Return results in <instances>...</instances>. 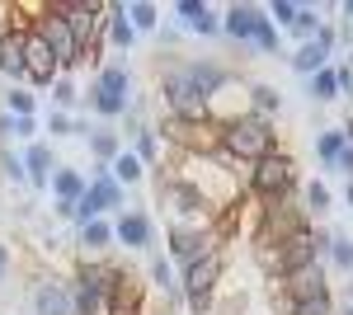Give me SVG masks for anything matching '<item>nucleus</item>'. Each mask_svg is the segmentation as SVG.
I'll use <instances>...</instances> for the list:
<instances>
[{
  "instance_id": "obj_28",
  "label": "nucleus",
  "mask_w": 353,
  "mask_h": 315,
  "mask_svg": "<svg viewBox=\"0 0 353 315\" xmlns=\"http://www.w3.org/2000/svg\"><path fill=\"white\" fill-rule=\"evenodd\" d=\"M109 170H113V179H118V184H141V179H146V165L137 160V151H123Z\"/></svg>"
},
{
  "instance_id": "obj_27",
  "label": "nucleus",
  "mask_w": 353,
  "mask_h": 315,
  "mask_svg": "<svg viewBox=\"0 0 353 315\" xmlns=\"http://www.w3.org/2000/svg\"><path fill=\"white\" fill-rule=\"evenodd\" d=\"M128 19H132L137 33H161V10H156L151 0H132V5H128Z\"/></svg>"
},
{
  "instance_id": "obj_38",
  "label": "nucleus",
  "mask_w": 353,
  "mask_h": 315,
  "mask_svg": "<svg viewBox=\"0 0 353 315\" xmlns=\"http://www.w3.org/2000/svg\"><path fill=\"white\" fill-rule=\"evenodd\" d=\"M288 315H339V311H334V301H330V296H321V301H292Z\"/></svg>"
},
{
  "instance_id": "obj_37",
  "label": "nucleus",
  "mask_w": 353,
  "mask_h": 315,
  "mask_svg": "<svg viewBox=\"0 0 353 315\" xmlns=\"http://www.w3.org/2000/svg\"><path fill=\"white\" fill-rule=\"evenodd\" d=\"M278 43H283V33L264 19V24L254 28V43H250V48H254V52H264V57H273V52H278Z\"/></svg>"
},
{
  "instance_id": "obj_42",
  "label": "nucleus",
  "mask_w": 353,
  "mask_h": 315,
  "mask_svg": "<svg viewBox=\"0 0 353 315\" xmlns=\"http://www.w3.org/2000/svg\"><path fill=\"white\" fill-rule=\"evenodd\" d=\"M316 48L334 57V48H339V33H334V24H321V33H316Z\"/></svg>"
},
{
  "instance_id": "obj_39",
  "label": "nucleus",
  "mask_w": 353,
  "mask_h": 315,
  "mask_svg": "<svg viewBox=\"0 0 353 315\" xmlns=\"http://www.w3.org/2000/svg\"><path fill=\"white\" fill-rule=\"evenodd\" d=\"M43 132H52V136H76V123L57 108V113H48V118H43Z\"/></svg>"
},
{
  "instance_id": "obj_48",
  "label": "nucleus",
  "mask_w": 353,
  "mask_h": 315,
  "mask_svg": "<svg viewBox=\"0 0 353 315\" xmlns=\"http://www.w3.org/2000/svg\"><path fill=\"white\" fill-rule=\"evenodd\" d=\"M10 263H14V259H10V245L0 240V283H5V273H10Z\"/></svg>"
},
{
  "instance_id": "obj_20",
  "label": "nucleus",
  "mask_w": 353,
  "mask_h": 315,
  "mask_svg": "<svg viewBox=\"0 0 353 315\" xmlns=\"http://www.w3.org/2000/svg\"><path fill=\"white\" fill-rule=\"evenodd\" d=\"M24 38L28 33H10L0 43V71L14 80V85H24Z\"/></svg>"
},
{
  "instance_id": "obj_29",
  "label": "nucleus",
  "mask_w": 353,
  "mask_h": 315,
  "mask_svg": "<svg viewBox=\"0 0 353 315\" xmlns=\"http://www.w3.org/2000/svg\"><path fill=\"white\" fill-rule=\"evenodd\" d=\"M90 108H94L99 118H128L132 99H118V94H104V90H90Z\"/></svg>"
},
{
  "instance_id": "obj_13",
  "label": "nucleus",
  "mask_w": 353,
  "mask_h": 315,
  "mask_svg": "<svg viewBox=\"0 0 353 315\" xmlns=\"http://www.w3.org/2000/svg\"><path fill=\"white\" fill-rule=\"evenodd\" d=\"M113 236H118L123 250H151L156 226H151V216H146V212H123V216L113 221Z\"/></svg>"
},
{
  "instance_id": "obj_3",
  "label": "nucleus",
  "mask_w": 353,
  "mask_h": 315,
  "mask_svg": "<svg viewBox=\"0 0 353 315\" xmlns=\"http://www.w3.org/2000/svg\"><path fill=\"white\" fill-rule=\"evenodd\" d=\"M156 132L165 146H174V156H217L221 151V128L212 118H170L165 113Z\"/></svg>"
},
{
  "instance_id": "obj_36",
  "label": "nucleus",
  "mask_w": 353,
  "mask_h": 315,
  "mask_svg": "<svg viewBox=\"0 0 353 315\" xmlns=\"http://www.w3.org/2000/svg\"><path fill=\"white\" fill-rule=\"evenodd\" d=\"M0 174L10 179V184H28V170H24V156H14L10 146L0 151Z\"/></svg>"
},
{
  "instance_id": "obj_19",
  "label": "nucleus",
  "mask_w": 353,
  "mask_h": 315,
  "mask_svg": "<svg viewBox=\"0 0 353 315\" xmlns=\"http://www.w3.org/2000/svg\"><path fill=\"white\" fill-rule=\"evenodd\" d=\"M85 141H90V156L99 160V165H113V160H118L123 151H128L123 132H109V128H94L90 136H85Z\"/></svg>"
},
{
  "instance_id": "obj_22",
  "label": "nucleus",
  "mask_w": 353,
  "mask_h": 315,
  "mask_svg": "<svg viewBox=\"0 0 353 315\" xmlns=\"http://www.w3.org/2000/svg\"><path fill=\"white\" fill-rule=\"evenodd\" d=\"M109 43L118 48V52H128L137 43V28L132 19H128V5H109Z\"/></svg>"
},
{
  "instance_id": "obj_32",
  "label": "nucleus",
  "mask_w": 353,
  "mask_h": 315,
  "mask_svg": "<svg viewBox=\"0 0 353 315\" xmlns=\"http://www.w3.org/2000/svg\"><path fill=\"white\" fill-rule=\"evenodd\" d=\"M311 99H316V104L339 99V76H334V66H325V71H316V76H311Z\"/></svg>"
},
{
  "instance_id": "obj_23",
  "label": "nucleus",
  "mask_w": 353,
  "mask_h": 315,
  "mask_svg": "<svg viewBox=\"0 0 353 315\" xmlns=\"http://www.w3.org/2000/svg\"><path fill=\"white\" fill-rule=\"evenodd\" d=\"M132 151H137V160H141L146 170H156V165H161V156H165L161 132H156V128H141V132L132 136Z\"/></svg>"
},
{
  "instance_id": "obj_12",
  "label": "nucleus",
  "mask_w": 353,
  "mask_h": 315,
  "mask_svg": "<svg viewBox=\"0 0 353 315\" xmlns=\"http://www.w3.org/2000/svg\"><path fill=\"white\" fill-rule=\"evenodd\" d=\"M90 203L104 212V216H109V212H118V216L128 212V207H123V203H128V193H123V184L113 179V170H109V165L90 170Z\"/></svg>"
},
{
  "instance_id": "obj_44",
  "label": "nucleus",
  "mask_w": 353,
  "mask_h": 315,
  "mask_svg": "<svg viewBox=\"0 0 353 315\" xmlns=\"http://www.w3.org/2000/svg\"><path fill=\"white\" fill-rule=\"evenodd\" d=\"M334 170H339V174H349V179H353V146H349V151H344L339 160H334Z\"/></svg>"
},
{
  "instance_id": "obj_35",
  "label": "nucleus",
  "mask_w": 353,
  "mask_h": 315,
  "mask_svg": "<svg viewBox=\"0 0 353 315\" xmlns=\"http://www.w3.org/2000/svg\"><path fill=\"white\" fill-rule=\"evenodd\" d=\"M301 203H306V212H311V216H321V212H330V188L321 184V179H311V184H306V193H301Z\"/></svg>"
},
{
  "instance_id": "obj_11",
  "label": "nucleus",
  "mask_w": 353,
  "mask_h": 315,
  "mask_svg": "<svg viewBox=\"0 0 353 315\" xmlns=\"http://www.w3.org/2000/svg\"><path fill=\"white\" fill-rule=\"evenodd\" d=\"M174 19L189 28V33H198V38H217L221 33V14L208 0H174Z\"/></svg>"
},
{
  "instance_id": "obj_31",
  "label": "nucleus",
  "mask_w": 353,
  "mask_h": 315,
  "mask_svg": "<svg viewBox=\"0 0 353 315\" xmlns=\"http://www.w3.org/2000/svg\"><path fill=\"white\" fill-rule=\"evenodd\" d=\"M5 113H10V118H33V113H38V99L28 94L24 85H10V94H5Z\"/></svg>"
},
{
  "instance_id": "obj_17",
  "label": "nucleus",
  "mask_w": 353,
  "mask_h": 315,
  "mask_svg": "<svg viewBox=\"0 0 353 315\" xmlns=\"http://www.w3.org/2000/svg\"><path fill=\"white\" fill-rule=\"evenodd\" d=\"M113 245H118V236H113V221H109V216L85 221V226H81V250L90 254V259H99L104 250H113Z\"/></svg>"
},
{
  "instance_id": "obj_21",
  "label": "nucleus",
  "mask_w": 353,
  "mask_h": 315,
  "mask_svg": "<svg viewBox=\"0 0 353 315\" xmlns=\"http://www.w3.org/2000/svg\"><path fill=\"white\" fill-rule=\"evenodd\" d=\"M288 66H292V71H297V76H316V71H325L330 66V52H321V48H316V38H311V43H301L297 52L288 57Z\"/></svg>"
},
{
  "instance_id": "obj_16",
  "label": "nucleus",
  "mask_w": 353,
  "mask_h": 315,
  "mask_svg": "<svg viewBox=\"0 0 353 315\" xmlns=\"http://www.w3.org/2000/svg\"><path fill=\"white\" fill-rule=\"evenodd\" d=\"M184 71H189V80H193V90H198V99H203V104L217 94L226 80H231V71H221L217 61H184Z\"/></svg>"
},
{
  "instance_id": "obj_10",
  "label": "nucleus",
  "mask_w": 353,
  "mask_h": 315,
  "mask_svg": "<svg viewBox=\"0 0 353 315\" xmlns=\"http://www.w3.org/2000/svg\"><path fill=\"white\" fill-rule=\"evenodd\" d=\"M269 19V10L264 5H226V14H221V33L231 38V43H241L250 48L254 43V28Z\"/></svg>"
},
{
  "instance_id": "obj_7",
  "label": "nucleus",
  "mask_w": 353,
  "mask_h": 315,
  "mask_svg": "<svg viewBox=\"0 0 353 315\" xmlns=\"http://www.w3.org/2000/svg\"><path fill=\"white\" fill-rule=\"evenodd\" d=\"M273 292H283V301L292 306V301H321L330 296V278L321 263H311V268H301V273H288V278H269Z\"/></svg>"
},
{
  "instance_id": "obj_4",
  "label": "nucleus",
  "mask_w": 353,
  "mask_h": 315,
  "mask_svg": "<svg viewBox=\"0 0 353 315\" xmlns=\"http://www.w3.org/2000/svg\"><path fill=\"white\" fill-rule=\"evenodd\" d=\"M221 278H226V250H212V254H203L198 263H189V268L179 273V283H184V306H189L193 315H208L212 301H217V292H221Z\"/></svg>"
},
{
  "instance_id": "obj_6",
  "label": "nucleus",
  "mask_w": 353,
  "mask_h": 315,
  "mask_svg": "<svg viewBox=\"0 0 353 315\" xmlns=\"http://www.w3.org/2000/svg\"><path fill=\"white\" fill-rule=\"evenodd\" d=\"M250 113H254V108H250V85H245L241 76H231L217 94L208 99V118H212L217 128H231V123H241Z\"/></svg>"
},
{
  "instance_id": "obj_2",
  "label": "nucleus",
  "mask_w": 353,
  "mask_h": 315,
  "mask_svg": "<svg viewBox=\"0 0 353 315\" xmlns=\"http://www.w3.org/2000/svg\"><path fill=\"white\" fill-rule=\"evenodd\" d=\"M245 193H250L259 207H264V203H278V198H288V193H297V165H292V156L273 151V156L254 160L250 174H245Z\"/></svg>"
},
{
  "instance_id": "obj_26",
  "label": "nucleus",
  "mask_w": 353,
  "mask_h": 315,
  "mask_svg": "<svg viewBox=\"0 0 353 315\" xmlns=\"http://www.w3.org/2000/svg\"><path fill=\"white\" fill-rule=\"evenodd\" d=\"M344 151H349V136H344V128H330V132H321V136H316V156L325 160L330 170H334V160L344 156Z\"/></svg>"
},
{
  "instance_id": "obj_9",
  "label": "nucleus",
  "mask_w": 353,
  "mask_h": 315,
  "mask_svg": "<svg viewBox=\"0 0 353 315\" xmlns=\"http://www.w3.org/2000/svg\"><path fill=\"white\" fill-rule=\"evenodd\" d=\"M24 80L28 85H57V80H61V66H57L52 48H48L38 33L24 38Z\"/></svg>"
},
{
  "instance_id": "obj_46",
  "label": "nucleus",
  "mask_w": 353,
  "mask_h": 315,
  "mask_svg": "<svg viewBox=\"0 0 353 315\" xmlns=\"http://www.w3.org/2000/svg\"><path fill=\"white\" fill-rule=\"evenodd\" d=\"M10 33H14V28H10V5H0V43H5Z\"/></svg>"
},
{
  "instance_id": "obj_43",
  "label": "nucleus",
  "mask_w": 353,
  "mask_h": 315,
  "mask_svg": "<svg viewBox=\"0 0 353 315\" xmlns=\"http://www.w3.org/2000/svg\"><path fill=\"white\" fill-rule=\"evenodd\" d=\"M334 76H339V94H349V99H353V61H339Z\"/></svg>"
},
{
  "instance_id": "obj_47",
  "label": "nucleus",
  "mask_w": 353,
  "mask_h": 315,
  "mask_svg": "<svg viewBox=\"0 0 353 315\" xmlns=\"http://www.w3.org/2000/svg\"><path fill=\"white\" fill-rule=\"evenodd\" d=\"M10 136H14V118H10V113H0V141H10Z\"/></svg>"
},
{
  "instance_id": "obj_45",
  "label": "nucleus",
  "mask_w": 353,
  "mask_h": 315,
  "mask_svg": "<svg viewBox=\"0 0 353 315\" xmlns=\"http://www.w3.org/2000/svg\"><path fill=\"white\" fill-rule=\"evenodd\" d=\"M52 212L61 216V221H76V203H52Z\"/></svg>"
},
{
  "instance_id": "obj_41",
  "label": "nucleus",
  "mask_w": 353,
  "mask_h": 315,
  "mask_svg": "<svg viewBox=\"0 0 353 315\" xmlns=\"http://www.w3.org/2000/svg\"><path fill=\"white\" fill-rule=\"evenodd\" d=\"M38 132H43L38 113H33V118H14V141H28V146H33V141H38Z\"/></svg>"
},
{
  "instance_id": "obj_8",
  "label": "nucleus",
  "mask_w": 353,
  "mask_h": 315,
  "mask_svg": "<svg viewBox=\"0 0 353 315\" xmlns=\"http://www.w3.org/2000/svg\"><path fill=\"white\" fill-rule=\"evenodd\" d=\"M165 245H170V259H179L189 268V263H198L203 254L221 250V226L217 231H165Z\"/></svg>"
},
{
  "instance_id": "obj_15",
  "label": "nucleus",
  "mask_w": 353,
  "mask_h": 315,
  "mask_svg": "<svg viewBox=\"0 0 353 315\" xmlns=\"http://www.w3.org/2000/svg\"><path fill=\"white\" fill-rule=\"evenodd\" d=\"M24 170H28V184L33 188H52V174H57V156L48 141H33L24 151Z\"/></svg>"
},
{
  "instance_id": "obj_49",
  "label": "nucleus",
  "mask_w": 353,
  "mask_h": 315,
  "mask_svg": "<svg viewBox=\"0 0 353 315\" xmlns=\"http://www.w3.org/2000/svg\"><path fill=\"white\" fill-rule=\"evenodd\" d=\"M344 203H349V207H353V179H349V188H344Z\"/></svg>"
},
{
  "instance_id": "obj_24",
  "label": "nucleus",
  "mask_w": 353,
  "mask_h": 315,
  "mask_svg": "<svg viewBox=\"0 0 353 315\" xmlns=\"http://www.w3.org/2000/svg\"><path fill=\"white\" fill-rule=\"evenodd\" d=\"M94 90L128 99V94H132V71H128V66H99V80H94Z\"/></svg>"
},
{
  "instance_id": "obj_5",
  "label": "nucleus",
  "mask_w": 353,
  "mask_h": 315,
  "mask_svg": "<svg viewBox=\"0 0 353 315\" xmlns=\"http://www.w3.org/2000/svg\"><path fill=\"white\" fill-rule=\"evenodd\" d=\"M33 33H38V38L52 48L57 66H61V76H71V71L85 61V52H81V43H76V33H71V24H66L61 14H52V5H48V14L33 24Z\"/></svg>"
},
{
  "instance_id": "obj_14",
  "label": "nucleus",
  "mask_w": 353,
  "mask_h": 315,
  "mask_svg": "<svg viewBox=\"0 0 353 315\" xmlns=\"http://www.w3.org/2000/svg\"><path fill=\"white\" fill-rule=\"evenodd\" d=\"M33 311L38 315H76V306H71V283L43 278V283L33 287Z\"/></svg>"
},
{
  "instance_id": "obj_1",
  "label": "nucleus",
  "mask_w": 353,
  "mask_h": 315,
  "mask_svg": "<svg viewBox=\"0 0 353 315\" xmlns=\"http://www.w3.org/2000/svg\"><path fill=\"white\" fill-rule=\"evenodd\" d=\"M221 151L236 160V165H254V160H264V156L278 151V132H273L269 118L250 113V118H241V123L221 128Z\"/></svg>"
},
{
  "instance_id": "obj_18",
  "label": "nucleus",
  "mask_w": 353,
  "mask_h": 315,
  "mask_svg": "<svg viewBox=\"0 0 353 315\" xmlns=\"http://www.w3.org/2000/svg\"><path fill=\"white\" fill-rule=\"evenodd\" d=\"M85 188H90V179H85L81 170H71V165H57V174H52V198H57V203H81Z\"/></svg>"
},
{
  "instance_id": "obj_33",
  "label": "nucleus",
  "mask_w": 353,
  "mask_h": 315,
  "mask_svg": "<svg viewBox=\"0 0 353 315\" xmlns=\"http://www.w3.org/2000/svg\"><path fill=\"white\" fill-rule=\"evenodd\" d=\"M330 263H334L339 273H353V240L339 236V231H334V240H330Z\"/></svg>"
},
{
  "instance_id": "obj_30",
  "label": "nucleus",
  "mask_w": 353,
  "mask_h": 315,
  "mask_svg": "<svg viewBox=\"0 0 353 315\" xmlns=\"http://www.w3.org/2000/svg\"><path fill=\"white\" fill-rule=\"evenodd\" d=\"M321 24H325V19H321V5H301V10H297V24L288 28V33H297L301 43H311V38L321 33Z\"/></svg>"
},
{
  "instance_id": "obj_40",
  "label": "nucleus",
  "mask_w": 353,
  "mask_h": 315,
  "mask_svg": "<svg viewBox=\"0 0 353 315\" xmlns=\"http://www.w3.org/2000/svg\"><path fill=\"white\" fill-rule=\"evenodd\" d=\"M52 99H57V108H71L76 99H81V90L71 85V76H61V80L52 85Z\"/></svg>"
},
{
  "instance_id": "obj_34",
  "label": "nucleus",
  "mask_w": 353,
  "mask_h": 315,
  "mask_svg": "<svg viewBox=\"0 0 353 315\" xmlns=\"http://www.w3.org/2000/svg\"><path fill=\"white\" fill-rule=\"evenodd\" d=\"M297 10H301L297 0H273V5H269V24L278 28V33L292 28V24H297Z\"/></svg>"
},
{
  "instance_id": "obj_25",
  "label": "nucleus",
  "mask_w": 353,
  "mask_h": 315,
  "mask_svg": "<svg viewBox=\"0 0 353 315\" xmlns=\"http://www.w3.org/2000/svg\"><path fill=\"white\" fill-rule=\"evenodd\" d=\"M250 108L273 123V113L283 108V90H278V85H250Z\"/></svg>"
}]
</instances>
